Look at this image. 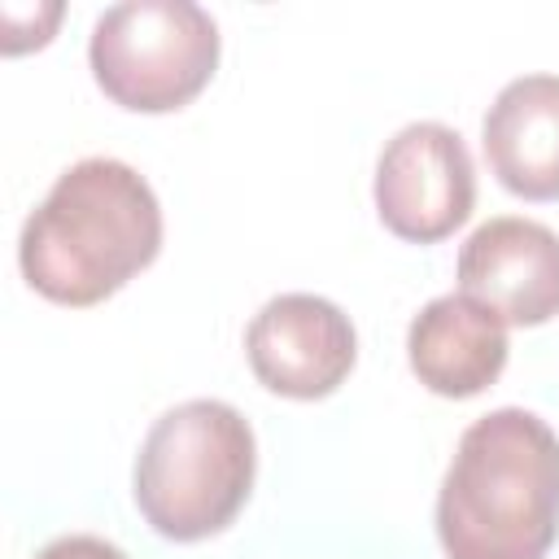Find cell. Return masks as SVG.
Here are the masks:
<instances>
[{
	"label": "cell",
	"mask_w": 559,
	"mask_h": 559,
	"mask_svg": "<svg viewBox=\"0 0 559 559\" xmlns=\"http://www.w3.org/2000/svg\"><path fill=\"white\" fill-rule=\"evenodd\" d=\"M258 441L249 419L218 397H192L153 419L131 493L144 524L166 542H205L249 502Z\"/></svg>",
	"instance_id": "cell-3"
},
{
	"label": "cell",
	"mask_w": 559,
	"mask_h": 559,
	"mask_svg": "<svg viewBox=\"0 0 559 559\" xmlns=\"http://www.w3.org/2000/svg\"><path fill=\"white\" fill-rule=\"evenodd\" d=\"M87 66L118 109L175 114L214 79L218 22L192 0H127L96 17Z\"/></svg>",
	"instance_id": "cell-4"
},
{
	"label": "cell",
	"mask_w": 559,
	"mask_h": 559,
	"mask_svg": "<svg viewBox=\"0 0 559 559\" xmlns=\"http://www.w3.org/2000/svg\"><path fill=\"white\" fill-rule=\"evenodd\" d=\"M507 323L463 293L432 297L406 328V362L437 397H476L507 367Z\"/></svg>",
	"instance_id": "cell-8"
},
{
	"label": "cell",
	"mask_w": 559,
	"mask_h": 559,
	"mask_svg": "<svg viewBox=\"0 0 559 559\" xmlns=\"http://www.w3.org/2000/svg\"><path fill=\"white\" fill-rule=\"evenodd\" d=\"M162 253V205L118 157L66 166L17 236L22 280L57 306H96Z\"/></svg>",
	"instance_id": "cell-1"
},
{
	"label": "cell",
	"mask_w": 559,
	"mask_h": 559,
	"mask_svg": "<svg viewBox=\"0 0 559 559\" xmlns=\"http://www.w3.org/2000/svg\"><path fill=\"white\" fill-rule=\"evenodd\" d=\"M376 214L411 245L454 236L476 205V166L463 135L445 122H406L376 162Z\"/></svg>",
	"instance_id": "cell-5"
},
{
	"label": "cell",
	"mask_w": 559,
	"mask_h": 559,
	"mask_svg": "<svg viewBox=\"0 0 559 559\" xmlns=\"http://www.w3.org/2000/svg\"><path fill=\"white\" fill-rule=\"evenodd\" d=\"M445 559H546L559 542V437L524 411L498 406L463 428L437 489Z\"/></svg>",
	"instance_id": "cell-2"
},
{
	"label": "cell",
	"mask_w": 559,
	"mask_h": 559,
	"mask_svg": "<svg viewBox=\"0 0 559 559\" xmlns=\"http://www.w3.org/2000/svg\"><path fill=\"white\" fill-rule=\"evenodd\" d=\"M459 293L507 328H542L559 314V236L520 214L480 223L459 249Z\"/></svg>",
	"instance_id": "cell-7"
},
{
	"label": "cell",
	"mask_w": 559,
	"mask_h": 559,
	"mask_svg": "<svg viewBox=\"0 0 559 559\" xmlns=\"http://www.w3.org/2000/svg\"><path fill=\"white\" fill-rule=\"evenodd\" d=\"M489 175L520 201H559V74L511 79L485 122Z\"/></svg>",
	"instance_id": "cell-9"
},
{
	"label": "cell",
	"mask_w": 559,
	"mask_h": 559,
	"mask_svg": "<svg viewBox=\"0 0 559 559\" xmlns=\"http://www.w3.org/2000/svg\"><path fill=\"white\" fill-rule=\"evenodd\" d=\"M35 559H127V550H118L114 542H105L96 533H66V537L48 542Z\"/></svg>",
	"instance_id": "cell-10"
},
{
	"label": "cell",
	"mask_w": 559,
	"mask_h": 559,
	"mask_svg": "<svg viewBox=\"0 0 559 559\" xmlns=\"http://www.w3.org/2000/svg\"><path fill=\"white\" fill-rule=\"evenodd\" d=\"M245 358L262 389L319 402L336 393L358 362L349 314L319 293H280L245 328Z\"/></svg>",
	"instance_id": "cell-6"
}]
</instances>
